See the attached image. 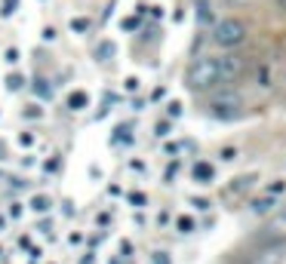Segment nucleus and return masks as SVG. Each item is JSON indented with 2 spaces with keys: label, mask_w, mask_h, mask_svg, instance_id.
I'll return each mask as SVG.
<instances>
[{
  "label": "nucleus",
  "mask_w": 286,
  "mask_h": 264,
  "mask_svg": "<svg viewBox=\"0 0 286 264\" xmlns=\"http://www.w3.org/2000/svg\"><path fill=\"white\" fill-rule=\"evenodd\" d=\"M234 157H237V151H234V148H225V151H222V160H225V163H231Z\"/></svg>",
  "instance_id": "f3484780"
},
{
  "label": "nucleus",
  "mask_w": 286,
  "mask_h": 264,
  "mask_svg": "<svg viewBox=\"0 0 286 264\" xmlns=\"http://www.w3.org/2000/svg\"><path fill=\"white\" fill-rule=\"evenodd\" d=\"M18 141H22V145H34V135H28V132H22V135H18Z\"/></svg>",
  "instance_id": "aec40b11"
},
{
  "label": "nucleus",
  "mask_w": 286,
  "mask_h": 264,
  "mask_svg": "<svg viewBox=\"0 0 286 264\" xmlns=\"http://www.w3.org/2000/svg\"><path fill=\"white\" fill-rule=\"evenodd\" d=\"M22 83H25V77H18V74H9V77H6V86H9L12 92H15V89H22Z\"/></svg>",
  "instance_id": "9d476101"
},
{
  "label": "nucleus",
  "mask_w": 286,
  "mask_h": 264,
  "mask_svg": "<svg viewBox=\"0 0 286 264\" xmlns=\"http://www.w3.org/2000/svg\"><path fill=\"white\" fill-rule=\"evenodd\" d=\"M169 117H173V120H176V117H182V105H179V101H173V105H169Z\"/></svg>",
  "instance_id": "dca6fc26"
},
{
  "label": "nucleus",
  "mask_w": 286,
  "mask_h": 264,
  "mask_svg": "<svg viewBox=\"0 0 286 264\" xmlns=\"http://www.w3.org/2000/svg\"><path fill=\"white\" fill-rule=\"evenodd\" d=\"M209 114L216 120H237L243 114V98L237 92H219L209 101Z\"/></svg>",
  "instance_id": "7ed1b4c3"
},
{
  "label": "nucleus",
  "mask_w": 286,
  "mask_h": 264,
  "mask_svg": "<svg viewBox=\"0 0 286 264\" xmlns=\"http://www.w3.org/2000/svg\"><path fill=\"white\" fill-rule=\"evenodd\" d=\"M86 101H89V95H86L83 89H77V92H71V95H68V108H71V111H83V108H86Z\"/></svg>",
  "instance_id": "0eeeda50"
},
{
  "label": "nucleus",
  "mask_w": 286,
  "mask_h": 264,
  "mask_svg": "<svg viewBox=\"0 0 286 264\" xmlns=\"http://www.w3.org/2000/svg\"><path fill=\"white\" fill-rule=\"evenodd\" d=\"M34 89H37V95H43V98H49V95H52V86H46V80H37V83H34Z\"/></svg>",
  "instance_id": "9b49d317"
},
{
  "label": "nucleus",
  "mask_w": 286,
  "mask_h": 264,
  "mask_svg": "<svg viewBox=\"0 0 286 264\" xmlns=\"http://www.w3.org/2000/svg\"><path fill=\"white\" fill-rule=\"evenodd\" d=\"M277 3H280V9H286V0H277Z\"/></svg>",
  "instance_id": "b1692460"
},
{
  "label": "nucleus",
  "mask_w": 286,
  "mask_h": 264,
  "mask_svg": "<svg viewBox=\"0 0 286 264\" xmlns=\"http://www.w3.org/2000/svg\"><path fill=\"white\" fill-rule=\"evenodd\" d=\"M15 3H18V0H3V6H0V15H12V12H15Z\"/></svg>",
  "instance_id": "f8f14e48"
},
{
  "label": "nucleus",
  "mask_w": 286,
  "mask_h": 264,
  "mask_svg": "<svg viewBox=\"0 0 286 264\" xmlns=\"http://www.w3.org/2000/svg\"><path fill=\"white\" fill-rule=\"evenodd\" d=\"M129 203H136V206H142V203H145V197H142V194H129Z\"/></svg>",
  "instance_id": "412c9836"
},
{
  "label": "nucleus",
  "mask_w": 286,
  "mask_h": 264,
  "mask_svg": "<svg viewBox=\"0 0 286 264\" xmlns=\"http://www.w3.org/2000/svg\"><path fill=\"white\" fill-rule=\"evenodd\" d=\"M213 40H216L222 49H234V46H240V43L246 40V25L237 22V18H222V22H216V28H213Z\"/></svg>",
  "instance_id": "f03ea898"
},
{
  "label": "nucleus",
  "mask_w": 286,
  "mask_h": 264,
  "mask_svg": "<svg viewBox=\"0 0 286 264\" xmlns=\"http://www.w3.org/2000/svg\"><path fill=\"white\" fill-rule=\"evenodd\" d=\"M197 9H200V18H203V22H209V18H213V15H209V6H206V0H200V6H197Z\"/></svg>",
  "instance_id": "2eb2a0df"
},
{
  "label": "nucleus",
  "mask_w": 286,
  "mask_h": 264,
  "mask_svg": "<svg viewBox=\"0 0 286 264\" xmlns=\"http://www.w3.org/2000/svg\"><path fill=\"white\" fill-rule=\"evenodd\" d=\"M185 83H188L191 92H206V89H213L216 83H222L219 68H216V58H200V62H194V65L188 68V74H185Z\"/></svg>",
  "instance_id": "f257e3e1"
},
{
  "label": "nucleus",
  "mask_w": 286,
  "mask_h": 264,
  "mask_svg": "<svg viewBox=\"0 0 286 264\" xmlns=\"http://www.w3.org/2000/svg\"><path fill=\"white\" fill-rule=\"evenodd\" d=\"M3 228H6V218H0V231H3Z\"/></svg>",
  "instance_id": "5701e85b"
},
{
  "label": "nucleus",
  "mask_w": 286,
  "mask_h": 264,
  "mask_svg": "<svg viewBox=\"0 0 286 264\" xmlns=\"http://www.w3.org/2000/svg\"><path fill=\"white\" fill-rule=\"evenodd\" d=\"M114 52H117V46H114L111 40H102V43L96 46V58H99V62H111Z\"/></svg>",
  "instance_id": "423d86ee"
},
{
  "label": "nucleus",
  "mask_w": 286,
  "mask_h": 264,
  "mask_svg": "<svg viewBox=\"0 0 286 264\" xmlns=\"http://www.w3.org/2000/svg\"><path fill=\"white\" fill-rule=\"evenodd\" d=\"M0 157H3V145H0Z\"/></svg>",
  "instance_id": "393cba45"
},
{
  "label": "nucleus",
  "mask_w": 286,
  "mask_h": 264,
  "mask_svg": "<svg viewBox=\"0 0 286 264\" xmlns=\"http://www.w3.org/2000/svg\"><path fill=\"white\" fill-rule=\"evenodd\" d=\"M166 132H169V123H166V120H163V123H160V126H157V135H166Z\"/></svg>",
  "instance_id": "4be33fe9"
},
{
  "label": "nucleus",
  "mask_w": 286,
  "mask_h": 264,
  "mask_svg": "<svg viewBox=\"0 0 286 264\" xmlns=\"http://www.w3.org/2000/svg\"><path fill=\"white\" fill-rule=\"evenodd\" d=\"M213 175H216V169H213L209 163H194V181L209 185V181H213Z\"/></svg>",
  "instance_id": "39448f33"
},
{
  "label": "nucleus",
  "mask_w": 286,
  "mask_h": 264,
  "mask_svg": "<svg viewBox=\"0 0 286 264\" xmlns=\"http://www.w3.org/2000/svg\"><path fill=\"white\" fill-rule=\"evenodd\" d=\"M179 231H182V234H191V231H194V221H191V218H179Z\"/></svg>",
  "instance_id": "ddd939ff"
},
{
  "label": "nucleus",
  "mask_w": 286,
  "mask_h": 264,
  "mask_svg": "<svg viewBox=\"0 0 286 264\" xmlns=\"http://www.w3.org/2000/svg\"><path fill=\"white\" fill-rule=\"evenodd\" d=\"M216 68H219L222 83H228L243 71V62H240V55H222V58H216Z\"/></svg>",
  "instance_id": "20e7f679"
},
{
  "label": "nucleus",
  "mask_w": 286,
  "mask_h": 264,
  "mask_svg": "<svg viewBox=\"0 0 286 264\" xmlns=\"http://www.w3.org/2000/svg\"><path fill=\"white\" fill-rule=\"evenodd\" d=\"M274 206H277V200H274V197H259V200L253 203V212H256V215H265V212H271Z\"/></svg>",
  "instance_id": "6e6552de"
},
{
  "label": "nucleus",
  "mask_w": 286,
  "mask_h": 264,
  "mask_svg": "<svg viewBox=\"0 0 286 264\" xmlns=\"http://www.w3.org/2000/svg\"><path fill=\"white\" fill-rule=\"evenodd\" d=\"M86 28H89L86 18H74V22H71V31H86Z\"/></svg>",
  "instance_id": "4468645a"
},
{
  "label": "nucleus",
  "mask_w": 286,
  "mask_h": 264,
  "mask_svg": "<svg viewBox=\"0 0 286 264\" xmlns=\"http://www.w3.org/2000/svg\"><path fill=\"white\" fill-rule=\"evenodd\" d=\"M154 264H169V258H166V252H154Z\"/></svg>",
  "instance_id": "6ab92c4d"
},
{
  "label": "nucleus",
  "mask_w": 286,
  "mask_h": 264,
  "mask_svg": "<svg viewBox=\"0 0 286 264\" xmlns=\"http://www.w3.org/2000/svg\"><path fill=\"white\" fill-rule=\"evenodd\" d=\"M49 206H52L49 197H34V200H31V209H34V212H46Z\"/></svg>",
  "instance_id": "1a4fd4ad"
},
{
  "label": "nucleus",
  "mask_w": 286,
  "mask_h": 264,
  "mask_svg": "<svg viewBox=\"0 0 286 264\" xmlns=\"http://www.w3.org/2000/svg\"><path fill=\"white\" fill-rule=\"evenodd\" d=\"M6 62L15 65V62H18V49H6Z\"/></svg>",
  "instance_id": "a211bd4d"
}]
</instances>
